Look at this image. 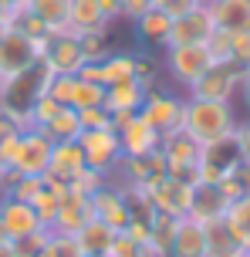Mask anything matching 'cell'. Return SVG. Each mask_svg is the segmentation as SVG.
<instances>
[{
    "label": "cell",
    "instance_id": "obj_10",
    "mask_svg": "<svg viewBox=\"0 0 250 257\" xmlns=\"http://www.w3.org/2000/svg\"><path fill=\"white\" fill-rule=\"evenodd\" d=\"M183 108H186V95H172L166 88H149L139 112L166 136V132L183 128Z\"/></svg>",
    "mask_w": 250,
    "mask_h": 257
},
{
    "label": "cell",
    "instance_id": "obj_38",
    "mask_svg": "<svg viewBox=\"0 0 250 257\" xmlns=\"http://www.w3.org/2000/svg\"><path fill=\"white\" fill-rule=\"evenodd\" d=\"M31 206H34V213H38V220L51 230V223H54V217H58V206H61V196L58 193H51L48 186H41L38 190V196L31 200Z\"/></svg>",
    "mask_w": 250,
    "mask_h": 257
},
{
    "label": "cell",
    "instance_id": "obj_58",
    "mask_svg": "<svg viewBox=\"0 0 250 257\" xmlns=\"http://www.w3.org/2000/svg\"><path fill=\"white\" fill-rule=\"evenodd\" d=\"M196 4H199V7H210V4H213V0H196Z\"/></svg>",
    "mask_w": 250,
    "mask_h": 257
},
{
    "label": "cell",
    "instance_id": "obj_34",
    "mask_svg": "<svg viewBox=\"0 0 250 257\" xmlns=\"http://www.w3.org/2000/svg\"><path fill=\"white\" fill-rule=\"evenodd\" d=\"M132 58H135V81H139L145 91H149V88H159L162 61H159L156 54H149V51H132Z\"/></svg>",
    "mask_w": 250,
    "mask_h": 257
},
{
    "label": "cell",
    "instance_id": "obj_29",
    "mask_svg": "<svg viewBox=\"0 0 250 257\" xmlns=\"http://www.w3.org/2000/svg\"><path fill=\"white\" fill-rule=\"evenodd\" d=\"M44 132L51 136V142H71L81 136V118H78V108H71V105H61L54 118L44 125Z\"/></svg>",
    "mask_w": 250,
    "mask_h": 257
},
{
    "label": "cell",
    "instance_id": "obj_60",
    "mask_svg": "<svg viewBox=\"0 0 250 257\" xmlns=\"http://www.w3.org/2000/svg\"><path fill=\"white\" fill-rule=\"evenodd\" d=\"M85 257H108V254H85Z\"/></svg>",
    "mask_w": 250,
    "mask_h": 257
},
{
    "label": "cell",
    "instance_id": "obj_24",
    "mask_svg": "<svg viewBox=\"0 0 250 257\" xmlns=\"http://www.w3.org/2000/svg\"><path fill=\"white\" fill-rule=\"evenodd\" d=\"M145 98V88L135 81V78H125V81H115V85H105V108L108 112H139Z\"/></svg>",
    "mask_w": 250,
    "mask_h": 257
},
{
    "label": "cell",
    "instance_id": "obj_15",
    "mask_svg": "<svg viewBox=\"0 0 250 257\" xmlns=\"http://www.w3.org/2000/svg\"><path fill=\"white\" fill-rule=\"evenodd\" d=\"M34 61H38V54H34L31 38L17 34L14 27H0V75L11 78L17 71L31 68Z\"/></svg>",
    "mask_w": 250,
    "mask_h": 257
},
{
    "label": "cell",
    "instance_id": "obj_53",
    "mask_svg": "<svg viewBox=\"0 0 250 257\" xmlns=\"http://www.w3.org/2000/svg\"><path fill=\"white\" fill-rule=\"evenodd\" d=\"M78 78H85V81H98L102 85V64H81V71H78Z\"/></svg>",
    "mask_w": 250,
    "mask_h": 257
},
{
    "label": "cell",
    "instance_id": "obj_31",
    "mask_svg": "<svg viewBox=\"0 0 250 257\" xmlns=\"http://www.w3.org/2000/svg\"><path fill=\"white\" fill-rule=\"evenodd\" d=\"M27 11L38 14L48 31H68V0H31Z\"/></svg>",
    "mask_w": 250,
    "mask_h": 257
},
{
    "label": "cell",
    "instance_id": "obj_48",
    "mask_svg": "<svg viewBox=\"0 0 250 257\" xmlns=\"http://www.w3.org/2000/svg\"><path fill=\"white\" fill-rule=\"evenodd\" d=\"M233 142H237V149H240V156H243V163H250V118L237 122V128H233Z\"/></svg>",
    "mask_w": 250,
    "mask_h": 257
},
{
    "label": "cell",
    "instance_id": "obj_32",
    "mask_svg": "<svg viewBox=\"0 0 250 257\" xmlns=\"http://www.w3.org/2000/svg\"><path fill=\"white\" fill-rule=\"evenodd\" d=\"M125 78H135V58L132 51H112L102 61V85H115Z\"/></svg>",
    "mask_w": 250,
    "mask_h": 257
},
{
    "label": "cell",
    "instance_id": "obj_52",
    "mask_svg": "<svg viewBox=\"0 0 250 257\" xmlns=\"http://www.w3.org/2000/svg\"><path fill=\"white\" fill-rule=\"evenodd\" d=\"M237 98H240V102H243V108H247V112H250V68H243V78H240Z\"/></svg>",
    "mask_w": 250,
    "mask_h": 257
},
{
    "label": "cell",
    "instance_id": "obj_20",
    "mask_svg": "<svg viewBox=\"0 0 250 257\" xmlns=\"http://www.w3.org/2000/svg\"><path fill=\"white\" fill-rule=\"evenodd\" d=\"M81 169H85V153H81V146L78 139H71V142H54V149H51V163H48V176H54V180H65L71 183L75 176H78Z\"/></svg>",
    "mask_w": 250,
    "mask_h": 257
},
{
    "label": "cell",
    "instance_id": "obj_1",
    "mask_svg": "<svg viewBox=\"0 0 250 257\" xmlns=\"http://www.w3.org/2000/svg\"><path fill=\"white\" fill-rule=\"evenodd\" d=\"M48 81H51V71L41 61H34L31 68H24V71H17L11 78H4L0 115H7L17 128H31V108L48 91Z\"/></svg>",
    "mask_w": 250,
    "mask_h": 257
},
{
    "label": "cell",
    "instance_id": "obj_19",
    "mask_svg": "<svg viewBox=\"0 0 250 257\" xmlns=\"http://www.w3.org/2000/svg\"><path fill=\"white\" fill-rule=\"evenodd\" d=\"M0 220H4L7 240H21V237L44 227L38 220V213H34V206L21 203V200H11V196H0Z\"/></svg>",
    "mask_w": 250,
    "mask_h": 257
},
{
    "label": "cell",
    "instance_id": "obj_44",
    "mask_svg": "<svg viewBox=\"0 0 250 257\" xmlns=\"http://www.w3.org/2000/svg\"><path fill=\"white\" fill-rule=\"evenodd\" d=\"M108 257H152V254L145 250V244H135V240H132V237H125V233H115Z\"/></svg>",
    "mask_w": 250,
    "mask_h": 257
},
{
    "label": "cell",
    "instance_id": "obj_13",
    "mask_svg": "<svg viewBox=\"0 0 250 257\" xmlns=\"http://www.w3.org/2000/svg\"><path fill=\"white\" fill-rule=\"evenodd\" d=\"M213 31H216V24L210 17V7H193L183 17H172L166 48H172V44H206Z\"/></svg>",
    "mask_w": 250,
    "mask_h": 257
},
{
    "label": "cell",
    "instance_id": "obj_25",
    "mask_svg": "<svg viewBox=\"0 0 250 257\" xmlns=\"http://www.w3.org/2000/svg\"><path fill=\"white\" fill-rule=\"evenodd\" d=\"M135 24V34L139 41L145 44H156V48H166V38H169V27H172V17L162 7H149V11L139 17V21H132Z\"/></svg>",
    "mask_w": 250,
    "mask_h": 257
},
{
    "label": "cell",
    "instance_id": "obj_3",
    "mask_svg": "<svg viewBox=\"0 0 250 257\" xmlns=\"http://www.w3.org/2000/svg\"><path fill=\"white\" fill-rule=\"evenodd\" d=\"M166 176H169V166H166L162 149H156L149 156H122L119 166L108 173V180L115 186H122V190H142V193H149Z\"/></svg>",
    "mask_w": 250,
    "mask_h": 257
},
{
    "label": "cell",
    "instance_id": "obj_4",
    "mask_svg": "<svg viewBox=\"0 0 250 257\" xmlns=\"http://www.w3.org/2000/svg\"><path fill=\"white\" fill-rule=\"evenodd\" d=\"M243 68L233 61H213L203 75L186 88V98H203V102H233L240 88Z\"/></svg>",
    "mask_w": 250,
    "mask_h": 257
},
{
    "label": "cell",
    "instance_id": "obj_33",
    "mask_svg": "<svg viewBox=\"0 0 250 257\" xmlns=\"http://www.w3.org/2000/svg\"><path fill=\"white\" fill-rule=\"evenodd\" d=\"M78 44H81V54H85V64H102L112 54V38H108V27L105 31H85L78 34Z\"/></svg>",
    "mask_w": 250,
    "mask_h": 257
},
{
    "label": "cell",
    "instance_id": "obj_16",
    "mask_svg": "<svg viewBox=\"0 0 250 257\" xmlns=\"http://www.w3.org/2000/svg\"><path fill=\"white\" fill-rule=\"evenodd\" d=\"M92 210H95V217L102 223H108L112 230H125V223H129V196L112 180L102 190L92 193Z\"/></svg>",
    "mask_w": 250,
    "mask_h": 257
},
{
    "label": "cell",
    "instance_id": "obj_45",
    "mask_svg": "<svg viewBox=\"0 0 250 257\" xmlns=\"http://www.w3.org/2000/svg\"><path fill=\"white\" fill-rule=\"evenodd\" d=\"M71 88H75V75H51L44 95H51L58 105H68L71 102Z\"/></svg>",
    "mask_w": 250,
    "mask_h": 257
},
{
    "label": "cell",
    "instance_id": "obj_36",
    "mask_svg": "<svg viewBox=\"0 0 250 257\" xmlns=\"http://www.w3.org/2000/svg\"><path fill=\"white\" fill-rule=\"evenodd\" d=\"M17 142H21V128L14 125L7 115H0V176L14 166V153H17Z\"/></svg>",
    "mask_w": 250,
    "mask_h": 257
},
{
    "label": "cell",
    "instance_id": "obj_59",
    "mask_svg": "<svg viewBox=\"0 0 250 257\" xmlns=\"http://www.w3.org/2000/svg\"><path fill=\"white\" fill-rule=\"evenodd\" d=\"M162 4H166V0H152V7H162Z\"/></svg>",
    "mask_w": 250,
    "mask_h": 257
},
{
    "label": "cell",
    "instance_id": "obj_47",
    "mask_svg": "<svg viewBox=\"0 0 250 257\" xmlns=\"http://www.w3.org/2000/svg\"><path fill=\"white\" fill-rule=\"evenodd\" d=\"M230 54H233V64L250 68V31L230 34Z\"/></svg>",
    "mask_w": 250,
    "mask_h": 257
},
{
    "label": "cell",
    "instance_id": "obj_21",
    "mask_svg": "<svg viewBox=\"0 0 250 257\" xmlns=\"http://www.w3.org/2000/svg\"><path fill=\"white\" fill-rule=\"evenodd\" d=\"M210 17L220 31H230V34L250 31V0H213Z\"/></svg>",
    "mask_w": 250,
    "mask_h": 257
},
{
    "label": "cell",
    "instance_id": "obj_51",
    "mask_svg": "<svg viewBox=\"0 0 250 257\" xmlns=\"http://www.w3.org/2000/svg\"><path fill=\"white\" fill-rule=\"evenodd\" d=\"M98 7H102V14L108 21H119L122 17V0H98Z\"/></svg>",
    "mask_w": 250,
    "mask_h": 257
},
{
    "label": "cell",
    "instance_id": "obj_26",
    "mask_svg": "<svg viewBox=\"0 0 250 257\" xmlns=\"http://www.w3.org/2000/svg\"><path fill=\"white\" fill-rule=\"evenodd\" d=\"M115 233H119V230H112L108 223H102L98 217H92L78 233H75V240H78L81 254H108V250H112V240H115Z\"/></svg>",
    "mask_w": 250,
    "mask_h": 257
},
{
    "label": "cell",
    "instance_id": "obj_9",
    "mask_svg": "<svg viewBox=\"0 0 250 257\" xmlns=\"http://www.w3.org/2000/svg\"><path fill=\"white\" fill-rule=\"evenodd\" d=\"M78 146L85 153V166L102 169V173H112L122 159V146L115 128H85L78 136Z\"/></svg>",
    "mask_w": 250,
    "mask_h": 257
},
{
    "label": "cell",
    "instance_id": "obj_7",
    "mask_svg": "<svg viewBox=\"0 0 250 257\" xmlns=\"http://www.w3.org/2000/svg\"><path fill=\"white\" fill-rule=\"evenodd\" d=\"M41 64H44L51 75H78L81 64H85L78 34H75V31H51L48 41H44Z\"/></svg>",
    "mask_w": 250,
    "mask_h": 257
},
{
    "label": "cell",
    "instance_id": "obj_43",
    "mask_svg": "<svg viewBox=\"0 0 250 257\" xmlns=\"http://www.w3.org/2000/svg\"><path fill=\"white\" fill-rule=\"evenodd\" d=\"M58 108H61V105L54 102L51 95H41L38 102H34V108H31V125H34V128H44L54 118V112H58Z\"/></svg>",
    "mask_w": 250,
    "mask_h": 257
},
{
    "label": "cell",
    "instance_id": "obj_2",
    "mask_svg": "<svg viewBox=\"0 0 250 257\" xmlns=\"http://www.w3.org/2000/svg\"><path fill=\"white\" fill-rule=\"evenodd\" d=\"M237 108L233 102H203V98H186L183 108V132L189 139H196L199 146L206 142L230 139L237 128Z\"/></svg>",
    "mask_w": 250,
    "mask_h": 257
},
{
    "label": "cell",
    "instance_id": "obj_40",
    "mask_svg": "<svg viewBox=\"0 0 250 257\" xmlns=\"http://www.w3.org/2000/svg\"><path fill=\"white\" fill-rule=\"evenodd\" d=\"M81 118V132L85 128H112V112L105 105H92V108H78Z\"/></svg>",
    "mask_w": 250,
    "mask_h": 257
},
{
    "label": "cell",
    "instance_id": "obj_6",
    "mask_svg": "<svg viewBox=\"0 0 250 257\" xmlns=\"http://www.w3.org/2000/svg\"><path fill=\"white\" fill-rule=\"evenodd\" d=\"M210 64H213V58L206 51V44H172V48H166L162 68L169 71V78L179 88H189Z\"/></svg>",
    "mask_w": 250,
    "mask_h": 257
},
{
    "label": "cell",
    "instance_id": "obj_18",
    "mask_svg": "<svg viewBox=\"0 0 250 257\" xmlns=\"http://www.w3.org/2000/svg\"><path fill=\"white\" fill-rule=\"evenodd\" d=\"M226 206H230V200L220 193L216 183H196L193 186V203H189L186 217L196 220L199 227H210V223H220L226 217Z\"/></svg>",
    "mask_w": 250,
    "mask_h": 257
},
{
    "label": "cell",
    "instance_id": "obj_5",
    "mask_svg": "<svg viewBox=\"0 0 250 257\" xmlns=\"http://www.w3.org/2000/svg\"><path fill=\"white\" fill-rule=\"evenodd\" d=\"M243 163L233 136L220 142H206L199 146V159H196V183H220L226 176H233L237 166Z\"/></svg>",
    "mask_w": 250,
    "mask_h": 257
},
{
    "label": "cell",
    "instance_id": "obj_55",
    "mask_svg": "<svg viewBox=\"0 0 250 257\" xmlns=\"http://www.w3.org/2000/svg\"><path fill=\"white\" fill-rule=\"evenodd\" d=\"M0 257H17V247H14V240H0Z\"/></svg>",
    "mask_w": 250,
    "mask_h": 257
},
{
    "label": "cell",
    "instance_id": "obj_54",
    "mask_svg": "<svg viewBox=\"0 0 250 257\" xmlns=\"http://www.w3.org/2000/svg\"><path fill=\"white\" fill-rule=\"evenodd\" d=\"M27 4H31V0H0V7H4V11L11 14V17H14L17 11H24Z\"/></svg>",
    "mask_w": 250,
    "mask_h": 257
},
{
    "label": "cell",
    "instance_id": "obj_42",
    "mask_svg": "<svg viewBox=\"0 0 250 257\" xmlns=\"http://www.w3.org/2000/svg\"><path fill=\"white\" fill-rule=\"evenodd\" d=\"M48 237H51V230H48V227H41V230L27 233V237H21V240H14V247H17V257H34L41 247L48 244Z\"/></svg>",
    "mask_w": 250,
    "mask_h": 257
},
{
    "label": "cell",
    "instance_id": "obj_23",
    "mask_svg": "<svg viewBox=\"0 0 250 257\" xmlns=\"http://www.w3.org/2000/svg\"><path fill=\"white\" fill-rule=\"evenodd\" d=\"M169 257H206V227H199L189 217H179Z\"/></svg>",
    "mask_w": 250,
    "mask_h": 257
},
{
    "label": "cell",
    "instance_id": "obj_63",
    "mask_svg": "<svg viewBox=\"0 0 250 257\" xmlns=\"http://www.w3.org/2000/svg\"><path fill=\"white\" fill-rule=\"evenodd\" d=\"M247 176H250V163H247Z\"/></svg>",
    "mask_w": 250,
    "mask_h": 257
},
{
    "label": "cell",
    "instance_id": "obj_17",
    "mask_svg": "<svg viewBox=\"0 0 250 257\" xmlns=\"http://www.w3.org/2000/svg\"><path fill=\"white\" fill-rule=\"evenodd\" d=\"M92 217H95L92 196L78 193L71 183H68V193H65V200H61V206H58V217H54L51 230L54 233H71V237H75V233H78Z\"/></svg>",
    "mask_w": 250,
    "mask_h": 257
},
{
    "label": "cell",
    "instance_id": "obj_28",
    "mask_svg": "<svg viewBox=\"0 0 250 257\" xmlns=\"http://www.w3.org/2000/svg\"><path fill=\"white\" fill-rule=\"evenodd\" d=\"M223 223H226V230L240 240V247H243V250H250V190L243 193V196H237L233 203L226 206Z\"/></svg>",
    "mask_w": 250,
    "mask_h": 257
},
{
    "label": "cell",
    "instance_id": "obj_12",
    "mask_svg": "<svg viewBox=\"0 0 250 257\" xmlns=\"http://www.w3.org/2000/svg\"><path fill=\"white\" fill-rule=\"evenodd\" d=\"M193 186L196 183L179 180V176H166L162 183H156L149 190V200L159 213H169V217H186L189 203H193Z\"/></svg>",
    "mask_w": 250,
    "mask_h": 257
},
{
    "label": "cell",
    "instance_id": "obj_62",
    "mask_svg": "<svg viewBox=\"0 0 250 257\" xmlns=\"http://www.w3.org/2000/svg\"><path fill=\"white\" fill-rule=\"evenodd\" d=\"M240 257H250V250H243V254H240Z\"/></svg>",
    "mask_w": 250,
    "mask_h": 257
},
{
    "label": "cell",
    "instance_id": "obj_39",
    "mask_svg": "<svg viewBox=\"0 0 250 257\" xmlns=\"http://www.w3.org/2000/svg\"><path fill=\"white\" fill-rule=\"evenodd\" d=\"M105 183H108V173H102V169H92V166H85V169L78 173V176L71 180V186H75L78 193H85V196H92V193H95V190H102Z\"/></svg>",
    "mask_w": 250,
    "mask_h": 257
},
{
    "label": "cell",
    "instance_id": "obj_50",
    "mask_svg": "<svg viewBox=\"0 0 250 257\" xmlns=\"http://www.w3.org/2000/svg\"><path fill=\"white\" fill-rule=\"evenodd\" d=\"M193 7H199L196 0H166V4H162V11L169 14V17H183V14H189Z\"/></svg>",
    "mask_w": 250,
    "mask_h": 257
},
{
    "label": "cell",
    "instance_id": "obj_14",
    "mask_svg": "<svg viewBox=\"0 0 250 257\" xmlns=\"http://www.w3.org/2000/svg\"><path fill=\"white\" fill-rule=\"evenodd\" d=\"M119 146H122V156H149L162 146V132L142 112H135V118L119 128Z\"/></svg>",
    "mask_w": 250,
    "mask_h": 257
},
{
    "label": "cell",
    "instance_id": "obj_57",
    "mask_svg": "<svg viewBox=\"0 0 250 257\" xmlns=\"http://www.w3.org/2000/svg\"><path fill=\"white\" fill-rule=\"evenodd\" d=\"M0 240H7V230H4V220H0Z\"/></svg>",
    "mask_w": 250,
    "mask_h": 257
},
{
    "label": "cell",
    "instance_id": "obj_8",
    "mask_svg": "<svg viewBox=\"0 0 250 257\" xmlns=\"http://www.w3.org/2000/svg\"><path fill=\"white\" fill-rule=\"evenodd\" d=\"M51 149L54 142L44 128H21V142H17V153H14V166L21 176H41L48 163H51Z\"/></svg>",
    "mask_w": 250,
    "mask_h": 257
},
{
    "label": "cell",
    "instance_id": "obj_56",
    "mask_svg": "<svg viewBox=\"0 0 250 257\" xmlns=\"http://www.w3.org/2000/svg\"><path fill=\"white\" fill-rule=\"evenodd\" d=\"M34 257H54V254H51V250H48V244H44V247H41V250H38V254H34Z\"/></svg>",
    "mask_w": 250,
    "mask_h": 257
},
{
    "label": "cell",
    "instance_id": "obj_30",
    "mask_svg": "<svg viewBox=\"0 0 250 257\" xmlns=\"http://www.w3.org/2000/svg\"><path fill=\"white\" fill-rule=\"evenodd\" d=\"M243 254V247L233 233L226 230V223H210L206 227V257H240Z\"/></svg>",
    "mask_w": 250,
    "mask_h": 257
},
{
    "label": "cell",
    "instance_id": "obj_27",
    "mask_svg": "<svg viewBox=\"0 0 250 257\" xmlns=\"http://www.w3.org/2000/svg\"><path fill=\"white\" fill-rule=\"evenodd\" d=\"M176 227H179V217L156 213V220H152V230H149V240H145V250H149L152 257H169L172 240H176Z\"/></svg>",
    "mask_w": 250,
    "mask_h": 257
},
{
    "label": "cell",
    "instance_id": "obj_11",
    "mask_svg": "<svg viewBox=\"0 0 250 257\" xmlns=\"http://www.w3.org/2000/svg\"><path fill=\"white\" fill-rule=\"evenodd\" d=\"M162 156H166V166H169V176H179V180L196 183V159H199V142L189 139L183 128L176 132H166L162 136Z\"/></svg>",
    "mask_w": 250,
    "mask_h": 257
},
{
    "label": "cell",
    "instance_id": "obj_22",
    "mask_svg": "<svg viewBox=\"0 0 250 257\" xmlns=\"http://www.w3.org/2000/svg\"><path fill=\"white\" fill-rule=\"evenodd\" d=\"M112 27L102 7H98V0H68V31H75V34H85V31H105Z\"/></svg>",
    "mask_w": 250,
    "mask_h": 257
},
{
    "label": "cell",
    "instance_id": "obj_61",
    "mask_svg": "<svg viewBox=\"0 0 250 257\" xmlns=\"http://www.w3.org/2000/svg\"><path fill=\"white\" fill-rule=\"evenodd\" d=\"M0 91H4V75H0Z\"/></svg>",
    "mask_w": 250,
    "mask_h": 257
},
{
    "label": "cell",
    "instance_id": "obj_41",
    "mask_svg": "<svg viewBox=\"0 0 250 257\" xmlns=\"http://www.w3.org/2000/svg\"><path fill=\"white\" fill-rule=\"evenodd\" d=\"M48 250H51L54 257H85L78 240H75L71 233H54V230H51V237H48Z\"/></svg>",
    "mask_w": 250,
    "mask_h": 257
},
{
    "label": "cell",
    "instance_id": "obj_46",
    "mask_svg": "<svg viewBox=\"0 0 250 257\" xmlns=\"http://www.w3.org/2000/svg\"><path fill=\"white\" fill-rule=\"evenodd\" d=\"M206 51H210L213 61H233V54H230V31H213L210 41H206Z\"/></svg>",
    "mask_w": 250,
    "mask_h": 257
},
{
    "label": "cell",
    "instance_id": "obj_37",
    "mask_svg": "<svg viewBox=\"0 0 250 257\" xmlns=\"http://www.w3.org/2000/svg\"><path fill=\"white\" fill-rule=\"evenodd\" d=\"M7 27H14V31H17V34H24V38H44V34H51V31H48V24H44V21H41L38 14H31L24 7V11H17L11 17V21H7Z\"/></svg>",
    "mask_w": 250,
    "mask_h": 257
},
{
    "label": "cell",
    "instance_id": "obj_35",
    "mask_svg": "<svg viewBox=\"0 0 250 257\" xmlns=\"http://www.w3.org/2000/svg\"><path fill=\"white\" fill-rule=\"evenodd\" d=\"M105 102V85L98 81H85V78L75 75V88H71V108H92V105Z\"/></svg>",
    "mask_w": 250,
    "mask_h": 257
},
{
    "label": "cell",
    "instance_id": "obj_49",
    "mask_svg": "<svg viewBox=\"0 0 250 257\" xmlns=\"http://www.w3.org/2000/svg\"><path fill=\"white\" fill-rule=\"evenodd\" d=\"M149 7H152V0H122V17L125 21H139Z\"/></svg>",
    "mask_w": 250,
    "mask_h": 257
}]
</instances>
